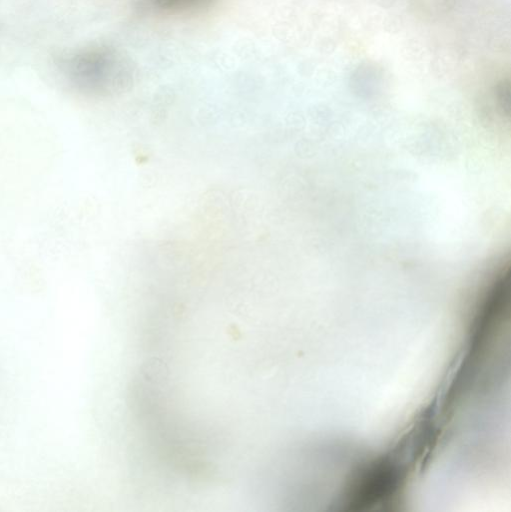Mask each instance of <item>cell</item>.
I'll return each mask as SVG.
<instances>
[{
  "instance_id": "7a4b0ae2",
  "label": "cell",
  "mask_w": 511,
  "mask_h": 512,
  "mask_svg": "<svg viewBox=\"0 0 511 512\" xmlns=\"http://www.w3.org/2000/svg\"><path fill=\"white\" fill-rule=\"evenodd\" d=\"M399 472L391 462L382 460L370 464L353 480L347 494L349 509H364L394 493Z\"/></svg>"
},
{
  "instance_id": "3957f363",
  "label": "cell",
  "mask_w": 511,
  "mask_h": 512,
  "mask_svg": "<svg viewBox=\"0 0 511 512\" xmlns=\"http://www.w3.org/2000/svg\"><path fill=\"white\" fill-rule=\"evenodd\" d=\"M155 8L163 10H182L198 8L210 0H145Z\"/></svg>"
},
{
  "instance_id": "6da1fadb",
  "label": "cell",
  "mask_w": 511,
  "mask_h": 512,
  "mask_svg": "<svg viewBox=\"0 0 511 512\" xmlns=\"http://www.w3.org/2000/svg\"><path fill=\"white\" fill-rule=\"evenodd\" d=\"M61 65L68 80L88 92L110 88L118 72L114 57L98 49L80 50L66 55Z\"/></svg>"
}]
</instances>
